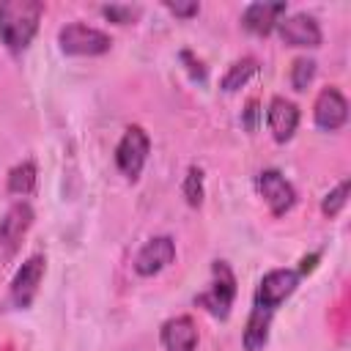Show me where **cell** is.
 Instances as JSON below:
<instances>
[{
  "instance_id": "cell-1",
  "label": "cell",
  "mask_w": 351,
  "mask_h": 351,
  "mask_svg": "<svg viewBox=\"0 0 351 351\" xmlns=\"http://www.w3.org/2000/svg\"><path fill=\"white\" fill-rule=\"evenodd\" d=\"M44 16L41 0H3L0 3V41L8 52L19 55L30 47Z\"/></svg>"
},
{
  "instance_id": "cell-2",
  "label": "cell",
  "mask_w": 351,
  "mask_h": 351,
  "mask_svg": "<svg viewBox=\"0 0 351 351\" xmlns=\"http://www.w3.org/2000/svg\"><path fill=\"white\" fill-rule=\"evenodd\" d=\"M236 274L225 261H214L211 263V282L203 293L195 296V304H200L203 310H208L214 318H228L230 307L236 302Z\"/></svg>"
},
{
  "instance_id": "cell-3",
  "label": "cell",
  "mask_w": 351,
  "mask_h": 351,
  "mask_svg": "<svg viewBox=\"0 0 351 351\" xmlns=\"http://www.w3.org/2000/svg\"><path fill=\"white\" fill-rule=\"evenodd\" d=\"M58 44H60V52H66V55H88V58H93V55L110 52L112 38H110V33H104L99 27H90L85 22H69V25L60 27Z\"/></svg>"
},
{
  "instance_id": "cell-4",
  "label": "cell",
  "mask_w": 351,
  "mask_h": 351,
  "mask_svg": "<svg viewBox=\"0 0 351 351\" xmlns=\"http://www.w3.org/2000/svg\"><path fill=\"white\" fill-rule=\"evenodd\" d=\"M148 154H151V137L143 126L132 123L123 129V137L118 140L115 145V165L118 170L126 176V178H137L148 162Z\"/></svg>"
},
{
  "instance_id": "cell-5",
  "label": "cell",
  "mask_w": 351,
  "mask_h": 351,
  "mask_svg": "<svg viewBox=\"0 0 351 351\" xmlns=\"http://www.w3.org/2000/svg\"><path fill=\"white\" fill-rule=\"evenodd\" d=\"M44 271H47V258L41 252L30 255L14 274L11 285H8V302L16 307V310H25L33 304L36 293H38V285L44 280Z\"/></svg>"
},
{
  "instance_id": "cell-6",
  "label": "cell",
  "mask_w": 351,
  "mask_h": 351,
  "mask_svg": "<svg viewBox=\"0 0 351 351\" xmlns=\"http://www.w3.org/2000/svg\"><path fill=\"white\" fill-rule=\"evenodd\" d=\"M33 219H36V214L27 200H16L14 206H8V211L0 219V252L5 258L16 255V250L22 247V239L33 228Z\"/></svg>"
},
{
  "instance_id": "cell-7",
  "label": "cell",
  "mask_w": 351,
  "mask_h": 351,
  "mask_svg": "<svg viewBox=\"0 0 351 351\" xmlns=\"http://www.w3.org/2000/svg\"><path fill=\"white\" fill-rule=\"evenodd\" d=\"M255 184H258V192H261L263 203L269 206V211H271L274 217H282V214H288V211L293 208V203H296V189H293V184H291L280 170H274V167L261 170L258 178H255Z\"/></svg>"
},
{
  "instance_id": "cell-8",
  "label": "cell",
  "mask_w": 351,
  "mask_h": 351,
  "mask_svg": "<svg viewBox=\"0 0 351 351\" xmlns=\"http://www.w3.org/2000/svg\"><path fill=\"white\" fill-rule=\"evenodd\" d=\"M274 30L280 33L282 44H288V47L315 49V47H321V41H324V33H321L318 19H315L313 14H304V11H299V14H291V16L280 19Z\"/></svg>"
},
{
  "instance_id": "cell-9",
  "label": "cell",
  "mask_w": 351,
  "mask_h": 351,
  "mask_svg": "<svg viewBox=\"0 0 351 351\" xmlns=\"http://www.w3.org/2000/svg\"><path fill=\"white\" fill-rule=\"evenodd\" d=\"M299 280H302V274L296 269H271L261 277L258 291H255V302L269 307V310H277L299 288Z\"/></svg>"
},
{
  "instance_id": "cell-10",
  "label": "cell",
  "mask_w": 351,
  "mask_h": 351,
  "mask_svg": "<svg viewBox=\"0 0 351 351\" xmlns=\"http://www.w3.org/2000/svg\"><path fill=\"white\" fill-rule=\"evenodd\" d=\"M313 121L321 132H337L348 121V101L337 88H324L313 104Z\"/></svg>"
},
{
  "instance_id": "cell-11",
  "label": "cell",
  "mask_w": 351,
  "mask_h": 351,
  "mask_svg": "<svg viewBox=\"0 0 351 351\" xmlns=\"http://www.w3.org/2000/svg\"><path fill=\"white\" fill-rule=\"evenodd\" d=\"M176 261V241L170 236H154L148 239L137 255H134V271L140 277H154L162 269H167Z\"/></svg>"
},
{
  "instance_id": "cell-12",
  "label": "cell",
  "mask_w": 351,
  "mask_h": 351,
  "mask_svg": "<svg viewBox=\"0 0 351 351\" xmlns=\"http://www.w3.org/2000/svg\"><path fill=\"white\" fill-rule=\"evenodd\" d=\"M266 123L277 143H288L299 129V107L285 96H271L266 110Z\"/></svg>"
},
{
  "instance_id": "cell-13",
  "label": "cell",
  "mask_w": 351,
  "mask_h": 351,
  "mask_svg": "<svg viewBox=\"0 0 351 351\" xmlns=\"http://www.w3.org/2000/svg\"><path fill=\"white\" fill-rule=\"evenodd\" d=\"M159 340L165 351H195L197 346V324L192 315H173L162 324Z\"/></svg>"
},
{
  "instance_id": "cell-14",
  "label": "cell",
  "mask_w": 351,
  "mask_h": 351,
  "mask_svg": "<svg viewBox=\"0 0 351 351\" xmlns=\"http://www.w3.org/2000/svg\"><path fill=\"white\" fill-rule=\"evenodd\" d=\"M285 8V3H250L241 14V25L255 36H269L277 27Z\"/></svg>"
},
{
  "instance_id": "cell-15",
  "label": "cell",
  "mask_w": 351,
  "mask_h": 351,
  "mask_svg": "<svg viewBox=\"0 0 351 351\" xmlns=\"http://www.w3.org/2000/svg\"><path fill=\"white\" fill-rule=\"evenodd\" d=\"M271 318H274V310L252 302V310H250V318H247V326H244V335H241L244 351H263L266 348Z\"/></svg>"
},
{
  "instance_id": "cell-16",
  "label": "cell",
  "mask_w": 351,
  "mask_h": 351,
  "mask_svg": "<svg viewBox=\"0 0 351 351\" xmlns=\"http://www.w3.org/2000/svg\"><path fill=\"white\" fill-rule=\"evenodd\" d=\"M261 71V63L255 60V58H241V60H233L230 66H228V71L222 74V80H219V88L225 90V93H236L239 88H244L255 74Z\"/></svg>"
},
{
  "instance_id": "cell-17",
  "label": "cell",
  "mask_w": 351,
  "mask_h": 351,
  "mask_svg": "<svg viewBox=\"0 0 351 351\" xmlns=\"http://www.w3.org/2000/svg\"><path fill=\"white\" fill-rule=\"evenodd\" d=\"M36 181H38V170H36V162L33 159H25L19 165H14L8 170V192L11 195H19V197H27L33 189H36Z\"/></svg>"
},
{
  "instance_id": "cell-18",
  "label": "cell",
  "mask_w": 351,
  "mask_h": 351,
  "mask_svg": "<svg viewBox=\"0 0 351 351\" xmlns=\"http://www.w3.org/2000/svg\"><path fill=\"white\" fill-rule=\"evenodd\" d=\"M181 189H184V197H186V203H189L192 208H197V206L203 203V170H200L197 165H192V167L186 170Z\"/></svg>"
},
{
  "instance_id": "cell-19",
  "label": "cell",
  "mask_w": 351,
  "mask_h": 351,
  "mask_svg": "<svg viewBox=\"0 0 351 351\" xmlns=\"http://www.w3.org/2000/svg\"><path fill=\"white\" fill-rule=\"evenodd\" d=\"M348 186H351V181L343 178L332 192H326V197L321 200V211H324L326 217H337V214L346 208V203H348Z\"/></svg>"
},
{
  "instance_id": "cell-20",
  "label": "cell",
  "mask_w": 351,
  "mask_h": 351,
  "mask_svg": "<svg viewBox=\"0 0 351 351\" xmlns=\"http://www.w3.org/2000/svg\"><path fill=\"white\" fill-rule=\"evenodd\" d=\"M313 77H315V60L313 58H296L291 63V85H293V90H307Z\"/></svg>"
},
{
  "instance_id": "cell-21",
  "label": "cell",
  "mask_w": 351,
  "mask_h": 351,
  "mask_svg": "<svg viewBox=\"0 0 351 351\" xmlns=\"http://www.w3.org/2000/svg\"><path fill=\"white\" fill-rule=\"evenodd\" d=\"M101 14L107 19H112V22H118V25H129V22H134L140 16V8L137 5H118L115 3V5H104Z\"/></svg>"
},
{
  "instance_id": "cell-22",
  "label": "cell",
  "mask_w": 351,
  "mask_h": 351,
  "mask_svg": "<svg viewBox=\"0 0 351 351\" xmlns=\"http://www.w3.org/2000/svg\"><path fill=\"white\" fill-rule=\"evenodd\" d=\"M165 8L170 11V14H176V16H181V19H192L197 11H200V5L192 0V3H165Z\"/></svg>"
},
{
  "instance_id": "cell-23",
  "label": "cell",
  "mask_w": 351,
  "mask_h": 351,
  "mask_svg": "<svg viewBox=\"0 0 351 351\" xmlns=\"http://www.w3.org/2000/svg\"><path fill=\"white\" fill-rule=\"evenodd\" d=\"M181 60H186V63H189V71H192V77H195V80H200V82L206 80V69L200 66V60H192V55H189V52H181Z\"/></svg>"
},
{
  "instance_id": "cell-24",
  "label": "cell",
  "mask_w": 351,
  "mask_h": 351,
  "mask_svg": "<svg viewBox=\"0 0 351 351\" xmlns=\"http://www.w3.org/2000/svg\"><path fill=\"white\" fill-rule=\"evenodd\" d=\"M255 118H258V101L252 99L250 104H247V110H244V126L252 132L255 129Z\"/></svg>"
}]
</instances>
